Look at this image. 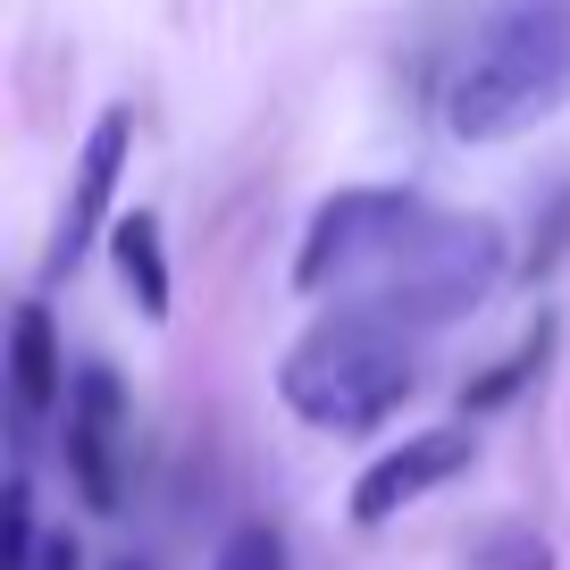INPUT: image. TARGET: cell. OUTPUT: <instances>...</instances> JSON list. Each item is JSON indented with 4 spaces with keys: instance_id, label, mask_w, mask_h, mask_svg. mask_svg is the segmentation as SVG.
Masks as SVG:
<instances>
[{
    "instance_id": "cell-2",
    "label": "cell",
    "mask_w": 570,
    "mask_h": 570,
    "mask_svg": "<svg viewBox=\"0 0 570 570\" xmlns=\"http://www.w3.org/2000/svg\"><path fill=\"white\" fill-rule=\"evenodd\" d=\"M411 386H420V370H411V353H403V327L370 320V311L320 320L277 370L285 411L311 420V428H336V436H361V428H377L386 411H403Z\"/></svg>"
},
{
    "instance_id": "cell-7",
    "label": "cell",
    "mask_w": 570,
    "mask_h": 570,
    "mask_svg": "<svg viewBox=\"0 0 570 570\" xmlns=\"http://www.w3.org/2000/svg\"><path fill=\"white\" fill-rule=\"evenodd\" d=\"M126 135H135V118H126V109H101V118H92L85 160H76V194H68V210H59L51 261H42L51 277H68V268L92 252V235L109 227V194H118V177H126Z\"/></svg>"
},
{
    "instance_id": "cell-12",
    "label": "cell",
    "mask_w": 570,
    "mask_h": 570,
    "mask_svg": "<svg viewBox=\"0 0 570 570\" xmlns=\"http://www.w3.org/2000/svg\"><path fill=\"white\" fill-rule=\"evenodd\" d=\"M470 570H553V546H546L537 529H495Z\"/></svg>"
},
{
    "instance_id": "cell-16",
    "label": "cell",
    "mask_w": 570,
    "mask_h": 570,
    "mask_svg": "<svg viewBox=\"0 0 570 570\" xmlns=\"http://www.w3.org/2000/svg\"><path fill=\"white\" fill-rule=\"evenodd\" d=\"M109 570H135V562H109Z\"/></svg>"
},
{
    "instance_id": "cell-13",
    "label": "cell",
    "mask_w": 570,
    "mask_h": 570,
    "mask_svg": "<svg viewBox=\"0 0 570 570\" xmlns=\"http://www.w3.org/2000/svg\"><path fill=\"white\" fill-rule=\"evenodd\" d=\"M210 570H285V537L277 529H235Z\"/></svg>"
},
{
    "instance_id": "cell-8",
    "label": "cell",
    "mask_w": 570,
    "mask_h": 570,
    "mask_svg": "<svg viewBox=\"0 0 570 570\" xmlns=\"http://www.w3.org/2000/svg\"><path fill=\"white\" fill-rule=\"evenodd\" d=\"M59 336H51V311L26 303L18 327H9V403H18V428H35L42 411L59 403Z\"/></svg>"
},
{
    "instance_id": "cell-6",
    "label": "cell",
    "mask_w": 570,
    "mask_h": 570,
    "mask_svg": "<svg viewBox=\"0 0 570 570\" xmlns=\"http://www.w3.org/2000/svg\"><path fill=\"white\" fill-rule=\"evenodd\" d=\"M118 428H126L118 370H76V386H68V479L92 512H118Z\"/></svg>"
},
{
    "instance_id": "cell-15",
    "label": "cell",
    "mask_w": 570,
    "mask_h": 570,
    "mask_svg": "<svg viewBox=\"0 0 570 570\" xmlns=\"http://www.w3.org/2000/svg\"><path fill=\"white\" fill-rule=\"evenodd\" d=\"M35 570H76V537H42V553H35Z\"/></svg>"
},
{
    "instance_id": "cell-1",
    "label": "cell",
    "mask_w": 570,
    "mask_h": 570,
    "mask_svg": "<svg viewBox=\"0 0 570 570\" xmlns=\"http://www.w3.org/2000/svg\"><path fill=\"white\" fill-rule=\"evenodd\" d=\"M570 101V0H520L453 68L445 126L462 142H512Z\"/></svg>"
},
{
    "instance_id": "cell-4",
    "label": "cell",
    "mask_w": 570,
    "mask_h": 570,
    "mask_svg": "<svg viewBox=\"0 0 570 570\" xmlns=\"http://www.w3.org/2000/svg\"><path fill=\"white\" fill-rule=\"evenodd\" d=\"M411 218H420V202L394 194V185H386V194H377V185H353V194L320 202L311 227H303V252H294V285H303V294H327L336 277L370 268L377 252L411 227Z\"/></svg>"
},
{
    "instance_id": "cell-9",
    "label": "cell",
    "mask_w": 570,
    "mask_h": 570,
    "mask_svg": "<svg viewBox=\"0 0 570 570\" xmlns=\"http://www.w3.org/2000/svg\"><path fill=\"white\" fill-rule=\"evenodd\" d=\"M109 252H118V277L135 294L142 320H168V252H160V218L151 210H126L109 218Z\"/></svg>"
},
{
    "instance_id": "cell-5",
    "label": "cell",
    "mask_w": 570,
    "mask_h": 570,
    "mask_svg": "<svg viewBox=\"0 0 570 570\" xmlns=\"http://www.w3.org/2000/svg\"><path fill=\"white\" fill-rule=\"evenodd\" d=\"M470 428H420V436H403L394 453H377L370 470L353 479V520L361 529H386L403 503H420V495H436L445 479H462L470 470Z\"/></svg>"
},
{
    "instance_id": "cell-11",
    "label": "cell",
    "mask_w": 570,
    "mask_h": 570,
    "mask_svg": "<svg viewBox=\"0 0 570 570\" xmlns=\"http://www.w3.org/2000/svg\"><path fill=\"white\" fill-rule=\"evenodd\" d=\"M546 344H553V327H537V336L520 344L512 361H495V370H487L479 386H462V411H495V403H512V394L529 386V370H537V361H546Z\"/></svg>"
},
{
    "instance_id": "cell-14",
    "label": "cell",
    "mask_w": 570,
    "mask_h": 570,
    "mask_svg": "<svg viewBox=\"0 0 570 570\" xmlns=\"http://www.w3.org/2000/svg\"><path fill=\"white\" fill-rule=\"evenodd\" d=\"M570 252V194H562V210L546 218V227H537V244H529V277H546L553 261H562Z\"/></svg>"
},
{
    "instance_id": "cell-10",
    "label": "cell",
    "mask_w": 570,
    "mask_h": 570,
    "mask_svg": "<svg viewBox=\"0 0 570 570\" xmlns=\"http://www.w3.org/2000/svg\"><path fill=\"white\" fill-rule=\"evenodd\" d=\"M42 537H35V479L9 470V503H0V570H35Z\"/></svg>"
},
{
    "instance_id": "cell-3",
    "label": "cell",
    "mask_w": 570,
    "mask_h": 570,
    "mask_svg": "<svg viewBox=\"0 0 570 570\" xmlns=\"http://www.w3.org/2000/svg\"><path fill=\"white\" fill-rule=\"evenodd\" d=\"M495 277H503V227L495 218H428L420 210L370 261V285H361L353 311H370L386 327H445L470 303H487Z\"/></svg>"
}]
</instances>
